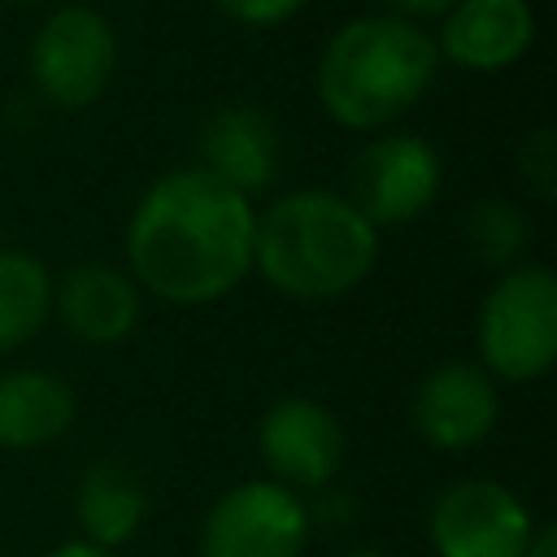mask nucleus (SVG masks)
<instances>
[{
	"label": "nucleus",
	"instance_id": "nucleus-9",
	"mask_svg": "<svg viewBox=\"0 0 557 557\" xmlns=\"http://www.w3.org/2000/svg\"><path fill=\"white\" fill-rule=\"evenodd\" d=\"M344 426L313 396H278L257 422V457L265 474L292 492H322L344 470Z\"/></svg>",
	"mask_w": 557,
	"mask_h": 557
},
{
	"label": "nucleus",
	"instance_id": "nucleus-13",
	"mask_svg": "<svg viewBox=\"0 0 557 557\" xmlns=\"http://www.w3.org/2000/svg\"><path fill=\"white\" fill-rule=\"evenodd\" d=\"M52 313L61 326L91 348L122 344L144 313L139 283L104 261H78L61 278H52Z\"/></svg>",
	"mask_w": 557,
	"mask_h": 557
},
{
	"label": "nucleus",
	"instance_id": "nucleus-3",
	"mask_svg": "<svg viewBox=\"0 0 557 557\" xmlns=\"http://www.w3.org/2000/svg\"><path fill=\"white\" fill-rule=\"evenodd\" d=\"M435 39L405 17L366 13L344 22L318 52L313 87L326 117L344 131H383L405 117L435 83Z\"/></svg>",
	"mask_w": 557,
	"mask_h": 557
},
{
	"label": "nucleus",
	"instance_id": "nucleus-24",
	"mask_svg": "<svg viewBox=\"0 0 557 557\" xmlns=\"http://www.w3.org/2000/svg\"><path fill=\"white\" fill-rule=\"evenodd\" d=\"M9 4H35V0H9Z\"/></svg>",
	"mask_w": 557,
	"mask_h": 557
},
{
	"label": "nucleus",
	"instance_id": "nucleus-10",
	"mask_svg": "<svg viewBox=\"0 0 557 557\" xmlns=\"http://www.w3.org/2000/svg\"><path fill=\"white\" fill-rule=\"evenodd\" d=\"M500 413L496 379L474 361H440L422 374L409 400V418L418 435L440 453L479 448Z\"/></svg>",
	"mask_w": 557,
	"mask_h": 557
},
{
	"label": "nucleus",
	"instance_id": "nucleus-23",
	"mask_svg": "<svg viewBox=\"0 0 557 557\" xmlns=\"http://www.w3.org/2000/svg\"><path fill=\"white\" fill-rule=\"evenodd\" d=\"M339 557H392V553H383V548H348Z\"/></svg>",
	"mask_w": 557,
	"mask_h": 557
},
{
	"label": "nucleus",
	"instance_id": "nucleus-15",
	"mask_svg": "<svg viewBox=\"0 0 557 557\" xmlns=\"http://www.w3.org/2000/svg\"><path fill=\"white\" fill-rule=\"evenodd\" d=\"M74 513H78L83 544H96L104 553H117L144 527V518H148V492H144V483L126 466L96 461L78 479Z\"/></svg>",
	"mask_w": 557,
	"mask_h": 557
},
{
	"label": "nucleus",
	"instance_id": "nucleus-1",
	"mask_svg": "<svg viewBox=\"0 0 557 557\" xmlns=\"http://www.w3.org/2000/svg\"><path fill=\"white\" fill-rule=\"evenodd\" d=\"M252 200L200 165L161 174L126 222L131 278L178 309L231 296L252 270Z\"/></svg>",
	"mask_w": 557,
	"mask_h": 557
},
{
	"label": "nucleus",
	"instance_id": "nucleus-5",
	"mask_svg": "<svg viewBox=\"0 0 557 557\" xmlns=\"http://www.w3.org/2000/svg\"><path fill=\"white\" fill-rule=\"evenodd\" d=\"M117 65V39L100 9L61 4L30 39L35 91L57 109H87L104 96Z\"/></svg>",
	"mask_w": 557,
	"mask_h": 557
},
{
	"label": "nucleus",
	"instance_id": "nucleus-4",
	"mask_svg": "<svg viewBox=\"0 0 557 557\" xmlns=\"http://www.w3.org/2000/svg\"><path fill=\"white\" fill-rule=\"evenodd\" d=\"M479 361L492 379L535 383L557 361V278L548 265L522 261L500 270L479 305Z\"/></svg>",
	"mask_w": 557,
	"mask_h": 557
},
{
	"label": "nucleus",
	"instance_id": "nucleus-7",
	"mask_svg": "<svg viewBox=\"0 0 557 557\" xmlns=\"http://www.w3.org/2000/svg\"><path fill=\"white\" fill-rule=\"evenodd\" d=\"M309 522V505L292 487L248 479L209 505L196 544L200 557H300Z\"/></svg>",
	"mask_w": 557,
	"mask_h": 557
},
{
	"label": "nucleus",
	"instance_id": "nucleus-6",
	"mask_svg": "<svg viewBox=\"0 0 557 557\" xmlns=\"http://www.w3.org/2000/svg\"><path fill=\"white\" fill-rule=\"evenodd\" d=\"M444 187V161L440 152L409 131H383L370 139L352 165H348V191L344 200L374 226H400L413 222L435 205Z\"/></svg>",
	"mask_w": 557,
	"mask_h": 557
},
{
	"label": "nucleus",
	"instance_id": "nucleus-14",
	"mask_svg": "<svg viewBox=\"0 0 557 557\" xmlns=\"http://www.w3.org/2000/svg\"><path fill=\"white\" fill-rule=\"evenodd\" d=\"M74 422V392L48 370L0 374V448L30 453L57 444Z\"/></svg>",
	"mask_w": 557,
	"mask_h": 557
},
{
	"label": "nucleus",
	"instance_id": "nucleus-11",
	"mask_svg": "<svg viewBox=\"0 0 557 557\" xmlns=\"http://www.w3.org/2000/svg\"><path fill=\"white\" fill-rule=\"evenodd\" d=\"M196 157L209 178L239 191L244 200L274 187L283 165V135L257 104H222L196 131Z\"/></svg>",
	"mask_w": 557,
	"mask_h": 557
},
{
	"label": "nucleus",
	"instance_id": "nucleus-22",
	"mask_svg": "<svg viewBox=\"0 0 557 557\" xmlns=\"http://www.w3.org/2000/svg\"><path fill=\"white\" fill-rule=\"evenodd\" d=\"M44 557H117V553H104V548H96V544H83V540H65V544L48 548Z\"/></svg>",
	"mask_w": 557,
	"mask_h": 557
},
{
	"label": "nucleus",
	"instance_id": "nucleus-12",
	"mask_svg": "<svg viewBox=\"0 0 557 557\" xmlns=\"http://www.w3.org/2000/svg\"><path fill=\"white\" fill-rule=\"evenodd\" d=\"M435 52L470 74H496L518 65L535 44L531 0H457L440 17Z\"/></svg>",
	"mask_w": 557,
	"mask_h": 557
},
{
	"label": "nucleus",
	"instance_id": "nucleus-18",
	"mask_svg": "<svg viewBox=\"0 0 557 557\" xmlns=\"http://www.w3.org/2000/svg\"><path fill=\"white\" fill-rule=\"evenodd\" d=\"M518 174L531 187L535 200L557 196V135L548 122H540L522 144H518Z\"/></svg>",
	"mask_w": 557,
	"mask_h": 557
},
{
	"label": "nucleus",
	"instance_id": "nucleus-8",
	"mask_svg": "<svg viewBox=\"0 0 557 557\" xmlns=\"http://www.w3.org/2000/svg\"><path fill=\"white\" fill-rule=\"evenodd\" d=\"M531 531V509L496 479H461L444 487L426 518L435 557H522Z\"/></svg>",
	"mask_w": 557,
	"mask_h": 557
},
{
	"label": "nucleus",
	"instance_id": "nucleus-21",
	"mask_svg": "<svg viewBox=\"0 0 557 557\" xmlns=\"http://www.w3.org/2000/svg\"><path fill=\"white\" fill-rule=\"evenodd\" d=\"M522 557H557V527L553 522L535 527L531 540H527V548H522Z\"/></svg>",
	"mask_w": 557,
	"mask_h": 557
},
{
	"label": "nucleus",
	"instance_id": "nucleus-19",
	"mask_svg": "<svg viewBox=\"0 0 557 557\" xmlns=\"http://www.w3.org/2000/svg\"><path fill=\"white\" fill-rule=\"evenodd\" d=\"M222 17H231L235 26H248V30H270V26H283L287 17H296L305 9V0H213Z\"/></svg>",
	"mask_w": 557,
	"mask_h": 557
},
{
	"label": "nucleus",
	"instance_id": "nucleus-17",
	"mask_svg": "<svg viewBox=\"0 0 557 557\" xmlns=\"http://www.w3.org/2000/svg\"><path fill=\"white\" fill-rule=\"evenodd\" d=\"M466 248L487 270H513L531 248V222L509 200H479L466 213Z\"/></svg>",
	"mask_w": 557,
	"mask_h": 557
},
{
	"label": "nucleus",
	"instance_id": "nucleus-16",
	"mask_svg": "<svg viewBox=\"0 0 557 557\" xmlns=\"http://www.w3.org/2000/svg\"><path fill=\"white\" fill-rule=\"evenodd\" d=\"M52 318V274L35 252L0 248V352L30 344Z\"/></svg>",
	"mask_w": 557,
	"mask_h": 557
},
{
	"label": "nucleus",
	"instance_id": "nucleus-20",
	"mask_svg": "<svg viewBox=\"0 0 557 557\" xmlns=\"http://www.w3.org/2000/svg\"><path fill=\"white\" fill-rule=\"evenodd\" d=\"M457 0H383V9L392 17H405V22H422V17H444Z\"/></svg>",
	"mask_w": 557,
	"mask_h": 557
},
{
	"label": "nucleus",
	"instance_id": "nucleus-2",
	"mask_svg": "<svg viewBox=\"0 0 557 557\" xmlns=\"http://www.w3.org/2000/svg\"><path fill=\"white\" fill-rule=\"evenodd\" d=\"M379 261V231L326 187L270 200L252 222V270L287 300L322 305L348 296Z\"/></svg>",
	"mask_w": 557,
	"mask_h": 557
}]
</instances>
